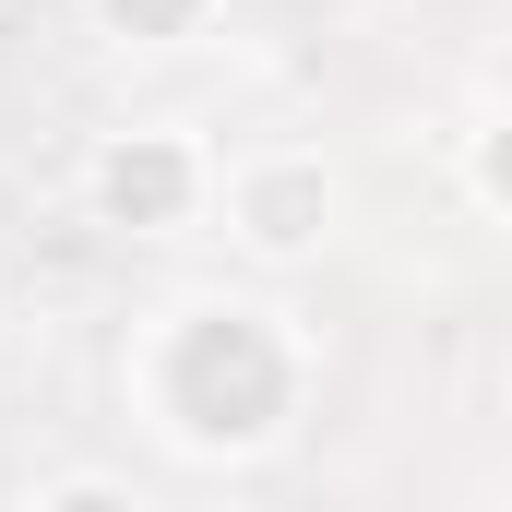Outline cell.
Listing matches in <instances>:
<instances>
[{"label": "cell", "mask_w": 512, "mask_h": 512, "mask_svg": "<svg viewBox=\"0 0 512 512\" xmlns=\"http://www.w3.org/2000/svg\"><path fill=\"white\" fill-rule=\"evenodd\" d=\"M131 417L179 453V465H274L310 417V334L251 298V286H191L167 298L120 358Z\"/></svg>", "instance_id": "6da1fadb"}, {"label": "cell", "mask_w": 512, "mask_h": 512, "mask_svg": "<svg viewBox=\"0 0 512 512\" xmlns=\"http://www.w3.org/2000/svg\"><path fill=\"white\" fill-rule=\"evenodd\" d=\"M84 215L108 239H191L215 215V155L179 120H120V131H96V155H84Z\"/></svg>", "instance_id": "7a4b0ae2"}, {"label": "cell", "mask_w": 512, "mask_h": 512, "mask_svg": "<svg viewBox=\"0 0 512 512\" xmlns=\"http://www.w3.org/2000/svg\"><path fill=\"white\" fill-rule=\"evenodd\" d=\"M334 215H346V179L310 155V143H262L239 167H215V227L227 251L286 274V262H322L334 251Z\"/></svg>", "instance_id": "3957f363"}, {"label": "cell", "mask_w": 512, "mask_h": 512, "mask_svg": "<svg viewBox=\"0 0 512 512\" xmlns=\"http://www.w3.org/2000/svg\"><path fill=\"white\" fill-rule=\"evenodd\" d=\"M108 48H203L227 0H84Z\"/></svg>", "instance_id": "277c9868"}, {"label": "cell", "mask_w": 512, "mask_h": 512, "mask_svg": "<svg viewBox=\"0 0 512 512\" xmlns=\"http://www.w3.org/2000/svg\"><path fill=\"white\" fill-rule=\"evenodd\" d=\"M465 191H477V215H489V227H512V108L465 131Z\"/></svg>", "instance_id": "5b68a950"}, {"label": "cell", "mask_w": 512, "mask_h": 512, "mask_svg": "<svg viewBox=\"0 0 512 512\" xmlns=\"http://www.w3.org/2000/svg\"><path fill=\"white\" fill-rule=\"evenodd\" d=\"M24 512H131V477H108V465H60V477H24Z\"/></svg>", "instance_id": "8992f818"}]
</instances>
